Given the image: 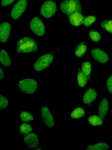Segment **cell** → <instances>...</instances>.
Returning a JSON list of instances; mask_svg holds the SVG:
<instances>
[{
  "label": "cell",
  "mask_w": 112,
  "mask_h": 150,
  "mask_svg": "<svg viewBox=\"0 0 112 150\" xmlns=\"http://www.w3.org/2000/svg\"><path fill=\"white\" fill-rule=\"evenodd\" d=\"M38 49V47L35 41L29 37L20 38L17 42L16 51L18 54L36 52Z\"/></svg>",
  "instance_id": "obj_1"
},
{
  "label": "cell",
  "mask_w": 112,
  "mask_h": 150,
  "mask_svg": "<svg viewBox=\"0 0 112 150\" xmlns=\"http://www.w3.org/2000/svg\"><path fill=\"white\" fill-rule=\"evenodd\" d=\"M61 11L67 15L76 12L81 11V6L79 0H64L60 4Z\"/></svg>",
  "instance_id": "obj_2"
},
{
  "label": "cell",
  "mask_w": 112,
  "mask_h": 150,
  "mask_svg": "<svg viewBox=\"0 0 112 150\" xmlns=\"http://www.w3.org/2000/svg\"><path fill=\"white\" fill-rule=\"evenodd\" d=\"M18 86L21 91L25 94H31L34 93L38 88V83L35 79L26 78L20 80Z\"/></svg>",
  "instance_id": "obj_3"
},
{
  "label": "cell",
  "mask_w": 112,
  "mask_h": 150,
  "mask_svg": "<svg viewBox=\"0 0 112 150\" xmlns=\"http://www.w3.org/2000/svg\"><path fill=\"white\" fill-rule=\"evenodd\" d=\"M55 55L51 53H47L40 57L35 62L34 68L36 71L44 70L48 67L53 61Z\"/></svg>",
  "instance_id": "obj_4"
},
{
  "label": "cell",
  "mask_w": 112,
  "mask_h": 150,
  "mask_svg": "<svg viewBox=\"0 0 112 150\" xmlns=\"http://www.w3.org/2000/svg\"><path fill=\"white\" fill-rule=\"evenodd\" d=\"M57 10L55 2L52 0H47L41 5L40 10L41 15L44 18L52 17Z\"/></svg>",
  "instance_id": "obj_5"
},
{
  "label": "cell",
  "mask_w": 112,
  "mask_h": 150,
  "mask_svg": "<svg viewBox=\"0 0 112 150\" xmlns=\"http://www.w3.org/2000/svg\"><path fill=\"white\" fill-rule=\"evenodd\" d=\"M28 0H18L12 8L10 15L14 20L19 18L25 12L27 6Z\"/></svg>",
  "instance_id": "obj_6"
},
{
  "label": "cell",
  "mask_w": 112,
  "mask_h": 150,
  "mask_svg": "<svg viewBox=\"0 0 112 150\" xmlns=\"http://www.w3.org/2000/svg\"><path fill=\"white\" fill-rule=\"evenodd\" d=\"M29 27L31 31L38 36H42L45 34V26L41 20L38 17L32 19Z\"/></svg>",
  "instance_id": "obj_7"
},
{
  "label": "cell",
  "mask_w": 112,
  "mask_h": 150,
  "mask_svg": "<svg viewBox=\"0 0 112 150\" xmlns=\"http://www.w3.org/2000/svg\"><path fill=\"white\" fill-rule=\"evenodd\" d=\"M41 112L42 120L45 125L49 128L53 127L55 124L54 118L48 108L46 106H42Z\"/></svg>",
  "instance_id": "obj_8"
},
{
  "label": "cell",
  "mask_w": 112,
  "mask_h": 150,
  "mask_svg": "<svg viewBox=\"0 0 112 150\" xmlns=\"http://www.w3.org/2000/svg\"><path fill=\"white\" fill-rule=\"evenodd\" d=\"M12 27L10 23L5 22L1 23L0 25V41L2 43L6 42L11 34Z\"/></svg>",
  "instance_id": "obj_9"
},
{
  "label": "cell",
  "mask_w": 112,
  "mask_h": 150,
  "mask_svg": "<svg viewBox=\"0 0 112 150\" xmlns=\"http://www.w3.org/2000/svg\"><path fill=\"white\" fill-rule=\"evenodd\" d=\"M91 54L94 60L101 63H106L109 59L108 55L99 48L93 49L91 51Z\"/></svg>",
  "instance_id": "obj_10"
},
{
  "label": "cell",
  "mask_w": 112,
  "mask_h": 150,
  "mask_svg": "<svg viewBox=\"0 0 112 150\" xmlns=\"http://www.w3.org/2000/svg\"><path fill=\"white\" fill-rule=\"evenodd\" d=\"M24 141L30 149L36 147L39 144L38 136L34 133H29L25 135L24 137Z\"/></svg>",
  "instance_id": "obj_11"
},
{
  "label": "cell",
  "mask_w": 112,
  "mask_h": 150,
  "mask_svg": "<svg viewBox=\"0 0 112 150\" xmlns=\"http://www.w3.org/2000/svg\"><path fill=\"white\" fill-rule=\"evenodd\" d=\"M69 23L75 26L83 24L84 17L80 12H76L68 15Z\"/></svg>",
  "instance_id": "obj_12"
},
{
  "label": "cell",
  "mask_w": 112,
  "mask_h": 150,
  "mask_svg": "<svg viewBox=\"0 0 112 150\" xmlns=\"http://www.w3.org/2000/svg\"><path fill=\"white\" fill-rule=\"evenodd\" d=\"M97 95V92L94 89L90 88L84 93L83 101L86 105H90L95 100Z\"/></svg>",
  "instance_id": "obj_13"
},
{
  "label": "cell",
  "mask_w": 112,
  "mask_h": 150,
  "mask_svg": "<svg viewBox=\"0 0 112 150\" xmlns=\"http://www.w3.org/2000/svg\"><path fill=\"white\" fill-rule=\"evenodd\" d=\"M108 100L104 98L102 100L99 106L98 115L102 119L104 118L107 112L108 109Z\"/></svg>",
  "instance_id": "obj_14"
},
{
  "label": "cell",
  "mask_w": 112,
  "mask_h": 150,
  "mask_svg": "<svg viewBox=\"0 0 112 150\" xmlns=\"http://www.w3.org/2000/svg\"><path fill=\"white\" fill-rule=\"evenodd\" d=\"M81 71L85 75L88 80L90 79L92 69L91 63L88 61H84L81 63Z\"/></svg>",
  "instance_id": "obj_15"
},
{
  "label": "cell",
  "mask_w": 112,
  "mask_h": 150,
  "mask_svg": "<svg viewBox=\"0 0 112 150\" xmlns=\"http://www.w3.org/2000/svg\"><path fill=\"white\" fill-rule=\"evenodd\" d=\"M0 61L3 66L6 67L10 66L12 63L11 59L8 53L3 49L1 50L0 51Z\"/></svg>",
  "instance_id": "obj_16"
},
{
  "label": "cell",
  "mask_w": 112,
  "mask_h": 150,
  "mask_svg": "<svg viewBox=\"0 0 112 150\" xmlns=\"http://www.w3.org/2000/svg\"><path fill=\"white\" fill-rule=\"evenodd\" d=\"M99 116L95 115H90L87 119L90 125L94 126H101L104 123L103 120Z\"/></svg>",
  "instance_id": "obj_17"
},
{
  "label": "cell",
  "mask_w": 112,
  "mask_h": 150,
  "mask_svg": "<svg viewBox=\"0 0 112 150\" xmlns=\"http://www.w3.org/2000/svg\"><path fill=\"white\" fill-rule=\"evenodd\" d=\"M87 50L86 43L84 42H82L77 46L75 51V55L78 58H81L84 56Z\"/></svg>",
  "instance_id": "obj_18"
},
{
  "label": "cell",
  "mask_w": 112,
  "mask_h": 150,
  "mask_svg": "<svg viewBox=\"0 0 112 150\" xmlns=\"http://www.w3.org/2000/svg\"><path fill=\"white\" fill-rule=\"evenodd\" d=\"M77 80L79 86L81 88L85 87L89 81L80 69L78 70Z\"/></svg>",
  "instance_id": "obj_19"
},
{
  "label": "cell",
  "mask_w": 112,
  "mask_h": 150,
  "mask_svg": "<svg viewBox=\"0 0 112 150\" xmlns=\"http://www.w3.org/2000/svg\"><path fill=\"white\" fill-rule=\"evenodd\" d=\"M86 112L82 108L78 107L75 108L71 112V117L74 119H77L85 116Z\"/></svg>",
  "instance_id": "obj_20"
},
{
  "label": "cell",
  "mask_w": 112,
  "mask_h": 150,
  "mask_svg": "<svg viewBox=\"0 0 112 150\" xmlns=\"http://www.w3.org/2000/svg\"><path fill=\"white\" fill-rule=\"evenodd\" d=\"M109 148L108 144L104 143H98L93 145H89L86 148L87 150H107Z\"/></svg>",
  "instance_id": "obj_21"
},
{
  "label": "cell",
  "mask_w": 112,
  "mask_h": 150,
  "mask_svg": "<svg viewBox=\"0 0 112 150\" xmlns=\"http://www.w3.org/2000/svg\"><path fill=\"white\" fill-rule=\"evenodd\" d=\"M20 119L23 122H30L35 119L34 115L27 111H23L20 114Z\"/></svg>",
  "instance_id": "obj_22"
},
{
  "label": "cell",
  "mask_w": 112,
  "mask_h": 150,
  "mask_svg": "<svg viewBox=\"0 0 112 150\" xmlns=\"http://www.w3.org/2000/svg\"><path fill=\"white\" fill-rule=\"evenodd\" d=\"M33 130V128L30 124L26 123H22L19 127V132L22 134H27Z\"/></svg>",
  "instance_id": "obj_23"
},
{
  "label": "cell",
  "mask_w": 112,
  "mask_h": 150,
  "mask_svg": "<svg viewBox=\"0 0 112 150\" xmlns=\"http://www.w3.org/2000/svg\"><path fill=\"white\" fill-rule=\"evenodd\" d=\"M89 37L91 40L95 42H99L101 38L100 33L97 31L91 29L89 31Z\"/></svg>",
  "instance_id": "obj_24"
},
{
  "label": "cell",
  "mask_w": 112,
  "mask_h": 150,
  "mask_svg": "<svg viewBox=\"0 0 112 150\" xmlns=\"http://www.w3.org/2000/svg\"><path fill=\"white\" fill-rule=\"evenodd\" d=\"M100 25L102 29L112 33V20H105L101 22Z\"/></svg>",
  "instance_id": "obj_25"
},
{
  "label": "cell",
  "mask_w": 112,
  "mask_h": 150,
  "mask_svg": "<svg viewBox=\"0 0 112 150\" xmlns=\"http://www.w3.org/2000/svg\"><path fill=\"white\" fill-rule=\"evenodd\" d=\"M96 17L94 16L90 15L84 17L83 24L86 27L91 26L96 20Z\"/></svg>",
  "instance_id": "obj_26"
},
{
  "label": "cell",
  "mask_w": 112,
  "mask_h": 150,
  "mask_svg": "<svg viewBox=\"0 0 112 150\" xmlns=\"http://www.w3.org/2000/svg\"><path fill=\"white\" fill-rule=\"evenodd\" d=\"M8 105L7 99L4 96L0 95V109L1 110L6 109Z\"/></svg>",
  "instance_id": "obj_27"
},
{
  "label": "cell",
  "mask_w": 112,
  "mask_h": 150,
  "mask_svg": "<svg viewBox=\"0 0 112 150\" xmlns=\"http://www.w3.org/2000/svg\"><path fill=\"white\" fill-rule=\"evenodd\" d=\"M106 85L109 93L112 94V75L108 78L106 82Z\"/></svg>",
  "instance_id": "obj_28"
},
{
  "label": "cell",
  "mask_w": 112,
  "mask_h": 150,
  "mask_svg": "<svg viewBox=\"0 0 112 150\" xmlns=\"http://www.w3.org/2000/svg\"><path fill=\"white\" fill-rule=\"evenodd\" d=\"M16 0H1V5L4 7L8 6L12 4Z\"/></svg>",
  "instance_id": "obj_29"
},
{
  "label": "cell",
  "mask_w": 112,
  "mask_h": 150,
  "mask_svg": "<svg viewBox=\"0 0 112 150\" xmlns=\"http://www.w3.org/2000/svg\"><path fill=\"white\" fill-rule=\"evenodd\" d=\"M0 79L1 80L4 77L5 75L3 70L1 68H0Z\"/></svg>",
  "instance_id": "obj_30"
},
{
  "label": "cell",
  "mask_w": 112,
  "mask_h": 150,
  "mask_svg": "<svg viewBox=\"0 0 112 150\" xmlns=\"http://www.w3.org/2000/svg\"><path fill=\"white\" fill-rule=\"evenodd\" d=\"M35 150H43L42 148H36V149H35Z\"/></svg>",
  "instance_id": "obj_31"
},
{
  "label": "cell",
  "mask_w": 112,
  "mask_h": 150,
  "mask_svg": "<svg viewBox=\"0 0 112 150\" xmlns=\"http://www.w3.org/2000/svg\"><path fill=\"white\" fill-rule=\"evenodd\" d=\"M111 0V1H112V0Z\"/></svg>",
  "instance_id": "obj_32"
}]
</instances>
